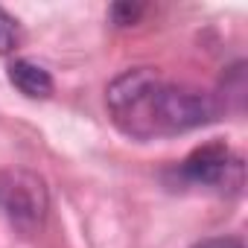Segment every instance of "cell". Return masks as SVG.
I'll return each mask as SVG.
<instances>
[{
  "label": "cell",
  "instance_id": "3",
  "mask_svg": "<svg viewBox=\"0 0 248 248\" xmlns=\"http://www.w3.org/2000/svg\"><path fill=\"white\" fill-rule=\"evenodd\" d=\"M175 175L190 184V187H202V190H213V193H239L242 181H245V170H242V158L233 155L225 143H207L196 152H190Z\"/></svg>",
  "mask_w": 248,
  "mask_h": 248
},
{
  "label": "cell",
  "instance_id": "4",
  "mask_svg": "<svg viewBox=\"0 0 248 248\" xmlns=\"http://www.w3.org/2000/svg\"><path fill=\"white\" fill-rule=\"evenodd\" d=\"M9 82L30 99H44L53 93V76L41 64L27 62V59H15L9 64Z\"/></svg>",
  "mask_w": 248,
  "mask_h": 248
},
{
  "label": "cell",
  "instance_id": "7",
  "mask_svg": "<svg viewBox=\"0 0 248 248\" xmlns=\"http://www.w3.org/2000/svg\"><path fill=\"white\" fill-rule=\"evenodd\" d=\"M190 248H245L239 236H210V239H202Z\"/></svg>",
  "mask_w": 248,
  "mask_h": 248
},
{
  "label": "cell",
  "instance_id": "2",
  "mask_svg": "<svg viewBox=\"0 0 248 248\" xmlns=\"http://www.w3.org/2000/svg\"><path fill=\"white\" fill-rule=\"evenodd\" d=\"M50 210V193L38 172L32 170H3L0 172V213L9 219V225L32 236L41 231Z\"/></svg>",
  "mask_w": 248,
  "mask_h": 248
},
{
  "label": "cell",
  "instance_id": "1",
  "mask_svg": "<svg viewBox=\"0 0 248 248\" xmlns=\"http://www.w3.org/2000/svg\"><path fill=\"white\" fill-rule=\"evenodd\" d=\"M108 111L132 138L184 135L216 120L219 102L190 85L161 79L155 67H132L120 73L105 91Z\"/></svg>",
  "mask_w": 248,
  "mask_h": 248
},
{
  "label": "cell",
  "instance_id": "5",
  "mask_svg": "<svg viewBox=\"0 0 248 248\" xmlns=\"http://www.w3.org/2000/svg\"><path fill=\"white\" fill-rule=\"evenodd\" d=\"M18 44H21V27L3 6H0V56H9Z\"/></svg>",
  "mask_w": 248,
  "mask_h": 248
},
{
  "label": "cell",
  "instance_id": "6",
  "mask_svg": "<svg viewBox=\"0 0 248 248\" xmlns=\"http://www.w3.org/2000/svg\"><path fill=\"white\" fill-rule=\"evenodd\" d=\"M108 15H111V21H114L117 27H132V24H138V18L143 15V6H140V3H114Z\"/></svg>",
  "mask_w": 248,
  "mask_h": 248
}]
</instances>
